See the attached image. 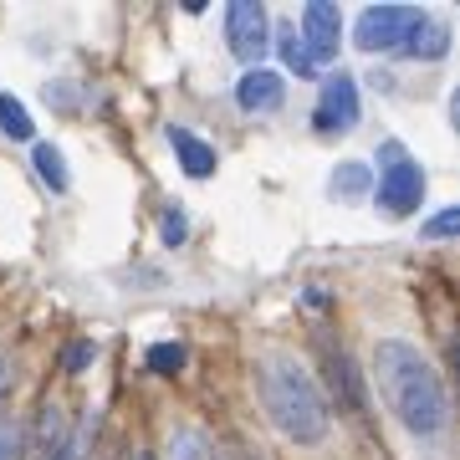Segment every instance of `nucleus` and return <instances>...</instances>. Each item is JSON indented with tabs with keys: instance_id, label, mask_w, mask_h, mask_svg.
Instances as JSON below:
<instances>
[{
	"instance_id": "f257e3e1",
	"label": "nucleus",
	"mask_w": 460,
	"mask_h": 460,
	"mask_svg": "<svg viewBox=\"0 0 460 460\" xmlns=\"http://www.w3.org/2000/svg\"><path fill=\"white\" fill-rule=\"evenodd\" d=\"M374 378H378L384 404L394 410V420L410 435H440L450 425V399H445L440 374L404 338H384L374 348Z\"/></svg>"
},
{
	"instance_id": "f03ea898",
	"label": "nucleus",
	"mask_w": 460,
	"mask_h": 460,
	"mask_svg": "<svg viewBox=\"0 0 460 460\" xmlns=\"http://www.w3.org/2000/svg\"><path fill=\"white\" fill-rule=\"evenodd\" d=\"M261 394H266V414L277 420V429L296 445H317L328 435V404L317 394V384L296 363H271L261 374Z\"/></svg>"
},
{
	"instance_id": "7ed1b4c3",
	"label": "nucleus",
	"mask_w": 460,
	"mask_h": 460,
	"mask_svg": "<svg viewBox=\"0 0 460 460\" xmlns=\"http://www.w3.org/2000/svg\"><path fill=\"white\" fill-rule=\"evenodd\" d=\"M378 210L404 220V215L420 210V199H425V169L414 159L410 148L389 138V144H378Z\"/></svg>"
},
{
	"instance_id": "20e7f679",
	"label": "nucleus",
	"mask_w": 460,
	"mask_h": 460,
	"mask_svg": "<svg viewBox=\"0 0 460 460\" xmlns=\"http://www.w3.org/2000/svg\"><path fill=\"white\" fill-rule=\"evenodd\" d=\"M414 21H420L414 5H368L353 26V41H358V51H399Z\"/></svg>"
},
{
	"instance_id": "39448f33",
	"label": "nucleus",
	"mask_w": 460,
	"mask_h": 460,
	"mask_svg": "<svg viewBox=\"0 0 460 460\" xmlns=\"http://www.w3.org/2000/svg\"><path fill=\"white\" fill-rule=\"evenodd\" d=\"M353 123H358V83L348 72H332L328 83L317 87L313 128L317 133H348Z\"/></svg>"
},
{
	"instance_id": "423d86ee",
	"label": "nucleus",
	"mask_w": 460,
	"mask_h": 460,
	"mask_svg": "<svg viewBox=\"0 0 460 460\" xmlns=\"http://www.w3.org/2000/svg\"><path fill=\"white\" fill-rule=\"evenodd\" d=\"M266 36H271V21H266V11L256 5V0H235L226 11V41L230 51L241 57V62H261V51H266Z\"/></svg>"
},
{
	"instance_id": "0eeeda50",
	"label": "nucleus",
	"mask_w": 460,
	"mask_h": 460,
	"mask_svg": "<svg viewBox=\"0 0 460 460\" xmlns=\"http://www.w3.org/2000/svg\"><path fill=\"white\" fill-rule=\"evenodd\" d=\"M338 36H343V16H338V5H328V0H313L307 11H302V51L313 57V66L332 62L338 57Z\"/></svg>"
},
{
	"instance_id": "6e6552de",
	"label": "nucleus",
	"mask_w": 460,
	"mask_h": 460,
	"mask_svg": "<svg viewBox=\"0 0 460 460\" xmlns=\"http://www.w3.org/2000/svg\"><path fill=\"white\" fill-rule=\"evenodd\" d=\"M235 102L246 108V113H277L281 102H287V83H281V72H266V66H251L241 87H235Z\"/></svg>"
},
{
	"instance_id": "1a4fd4ad",
	"label": "nucleus",
	"mask_w": 460,
	"mask_h": 460,
	"mask_svg": "<svg viewBox=\"0 0 460 460\" xmlns=\"http://www.w3.org/2000/svg\"><path fill=\"white\" fill-rule=\"evenodd\" d=\"M399 51H404V57H425V62H440L445 51H450V26H445L440 16H425V11H420V21L404 31Z\"/></svg>"
},
{
	"instance_id": "9d476101",
	"label": "nucleus",
	"mask_w": 460,
	"mask_h": 460,
	"mask_svg": "<svg viewBox=\"0 0 460 460\" xmlns=\"http://www.w3.org/2000/svg\"><path fill=\"white\" fill-rule=\"evenodd\" d=\"M169 144H174V154H180V164H184L190 180H210L215 164H220V159H215V148L205 144V138H195L190 128H180V123L169 128Z\"/></svg>"
},
{
	"instance_id": "9b49d317",
	"label": "nucleus",
	"mask_w": 460,
	"mask_h": 460,
	"mask_svg": "<svg viewBox=\"0 0 460 460\" xmlns=\"http://www.w3.org/2000/svg\"><path fill=\"white\" fill-rule=\"evenodd\" d=\"M36 174H41V184L47 190H57V195H66V159H62V148L57 144H36Z\"/></svg>"
},
{
	"instance_id": "f8f14e48",
	"label": "nucleus",
	"mask_w": 460,
	"mask_h": 460,
	"mask_svg": "<svg viewBox=\"0 0 460 460\" xmlns=\"http://www.w3.org/2000/svg\"><path fill=\"white\" fill-rule=\"evenodd\" d=\"M0 133H5V138H31V113H26V102L11 98V93H0Z\"/></svg>"
},
{
	"instance_id": "ddd939ff",
	"label": "nucleus",
	"mask_w": 460,
	"mask_h": 460,
	"mask_svg": "<svg viewBox=\"0 0 460 460\" xmlns=\"http://www.w3.org/2000/svg\"><path fill=\"white\" fill-rule=\"evenodd\" d=\"M277 47H281V62L292 66L296 77H313L317 66H313V57L302 51V41H296V26H277Z\"/></svg>"
},
{
	"instance_id": "4468645a",
	"label": "nucleus",
	"mask_w": 460,
	"mask_h": 460,
	"mask_svg": "<svg viewBox=\"0 0 460 460\" xmlns=\"http://www.w3.org/2000/svg\"><path fill=\"white\" fill-rule=\"evenodd\" d=\"M169 460H215V445L199 435V429H180L169 440Z\"/></svg>"
},
{
	"instance_id": "2eb2a0df",
	"label": "nucleus",
	"mask_w": 460,
	"mask_h": 460,
	"mask_svg": "<svg viewBox=\"0 0 460 460\" xmlns=\"http://www.w3.org/2000/svg\"><path fill=\"white\" fill-rule=\"evenodd\" d=\"M26 456V429L16 414H0V460H21Z\"/></svg>"
},
{
	"instance_id": "dca6fc26",
	"label": "nucleus",
	"mask_w": 460,
	"mask_h": 460,
	"mask_svg": "<svg viewBox=\"0 0 460 460\" xmlns=\"http://www.w3.org/2000/svg\"><path fill=\"white\" fill-rule=\"evenodd\" d=\"M363 190H368V169L363 164H338V174H332V195L358 199Z\"/></svg>"
},
{
	"instance_id": "f3484780",
	"label": "nucleus",
	"mask_w": 460,
	"mask_h": 460,
	"mask_svg": "<svg viewBox=\"0 0 460 460\" xmlns=\"http://www.w3.org/2000/svg\"><path fill=\"white\" fill-rule=\"evenodd\" d=\"M148 368H154V374H180L184 368V348L180 343H154L148 348Z\"/></svg>"
},
{
	"instance_id": "a211bd4d",
	"label": "nucleus",
	"mask_w": 460,
	"mask_h": 460,
	"mask_svg": "<svg viewBox=\"0 0 460 460\" xmlns=\"http://www.w3.org/2000/svg\"><path fill=\"white\" fill-rule=\"evenodd\" d=\"M159 235H164V246H184V235H190V220H184V210H180V205H164Z\"/></svg>"
},
{
	"instance_id": "6ab92c4d",
	"label": "nucleus",
	"mask_w": 460,
	"mask_h": 460,
	"mask_svg": "<svg viewBox=\"0 0 460 460\" xmlns=\"http://www.w3.org/2000/svg\"><path fill=\"white\" fill-rule=\"evenodd\" d=\"M456 226H460V210L450 205V210H440V215L425 226V235H429V241H445V235H456Z\"/></svg>"
},
{
	"instance_id": "aec40b11",
	"label": "nucleus",
	"mask_w": 460,
	"mask_h": 460,
	"mask_svg": "<svg viewBox=\"0 0 460 460\" xmlns=\"http://www.w3.org/2000/svg\"><path fill=\"white\" fill-rule=\"evenodd\" d=\"M87 358H93V343H77V348H66V368H83Z\"/></svg>"
},
{
	"instance_id": "412c9836",
	"label": "nucleus",
	"mask_w": 460,
	"mask_h": 460,
	"mask_svg": "<svg viewBox=\"0 0 460 460\" xmlns=\"http://www.w3.org/2000/svg\"><path fill=\"white\" fill-rule=\"evenodd\" d=\"M11 378H16V374H11V358H5V353H0V399L11 394Z\"/></svg>"
},
{
	"instance_id": "4be33fe9",
	"label": "nucleus",
	"mask_w": 460,
	"mask_h": 460,
	"mask_svg": "<svg viewBox=\"0 0 460 460\" xmlns=\"http://www.w3.org/2000/svg\"><path fill=\"white\" fill-rule=\"evenodd\" d=\"M215 460H261V450H246V445H235L230 456H215Z\"/></svg>"
},
{
	"instance_id": "5701e85b",
	"label": "nucleus",
	"mask_w": 460,
	"mask_h": 460,
	"mask_svg": "<svg viewBox=\"0 0 460 460\" xmlns=\"http://www.w3.org/2000/svg\"><path fill=\"white\" fill-rule=\"evenodd\" d=\"M57 460H72V445H66V450H57Z\"/></svg>"
},
{
	"instance_id": "b1692460",
	"label": "nucleus",
	"mask_w": 460,
	"mask_h": 460,
	"mask_svg": "<svg viewBox=\"0 0 460 460\" xmlns=\"http://www.w3.org/2000/svg\"><path fill=\"white\" fill-rule=\"evenodd\" d=\"M138 460H154V456H138Z\"/></svg>"
}]
</instances>
